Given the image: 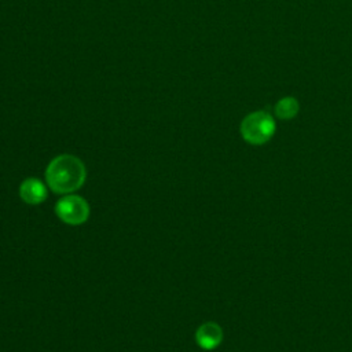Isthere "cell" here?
Instances as JSON below:
<instances>
[{
  "instance_id": "cell-1",
  "label": "cell",
  "mask_w": 352,
  "mask_h": 352,
  "mask_svg": "<svg viewBox=\"0 0 352 352\" xmlns=\"http://www.w3.org/2000/svg\"><path fill=\"white\" fill-rule=\"evenodd\" d=\"M45 179L54 192H73L78 190L85 180V166L77 157L62 154L48 164Z\"/></svg>"
},
{
  "instance_id": "cell-2",
  "label": "cell",
  "mask_w": 352,
  "mask_h": 352,
  "mask_svg": "<svg viewBox=\"0 0 352 352\" xmlns=\"http://www.w3.org/2000/svg\"><path fill=\"white\" fill-rule=\"evenodd\" d=\"M276 125L274 117L264 110H257L248 114L241 122V135L245 142L253 146L267 143L275 133Z\"/></svg>"
},
{
  "instance_id": "cell-3",
  "label": "cell",
  "mask_w": 352,
  "mask_h": 352,
  "mask_svg": "<svg viewBox=\"0 0 352 352\" xmlns=\"http://www.w3.org/2000/svg\"><path fill=\"white\" fill-rule=\"evenodd\" d=\"M56 216L66 224L78 226L89 216V206L87 201L78 195H66L56 202Z\"/></svg>"
},
{
  "instance_id": "cell-4",
  "label": "cell",
  "mask_w": 352,
  "mask_h": 352,
  "mask_svg": "<svg viewBox=\"0 0 352 352\" xmlns=\"http://www.w3.org/2000/svg\"><path fill=\"white\" fill-rule=\"evenodd\" d=\"M223 340V330L214 322H206L198 327L195 331L197 344L206 351L214 349Z\"/></svg>"
},
{
  "instance_id": "cell-5",
  "label": "cell",
  "mask_w": 352,
  "mask_h": 352,
  "mask_svg": "<svg viewBox=\"0 0 352 352\" xmlns=\"http://www.w3.org/2000/svg\"><path fill=\"white\" fill-rule=\"evenodd\" d=\"M19 195L26 204L37 205L47 198V188L38 179L30 177L22 182L19 187Z\"/></svg>"
},
{
  "instance_id": "cell-6",
  "label": "cell",
  "mask_w": 352,
  "mask_h": 352,
  "mask_svg": "<svg viewBox=\"0 0 352 352\" xmlns=\"http://www.w3.org/2000/svg\"><path fill=\"white\" fill-rule=\"evenodd\" d=\"M300 103L294 96H283L280 98L274 107L275 116L279 120H292L298 114Z\"/></svg>"
}]
</instances>
